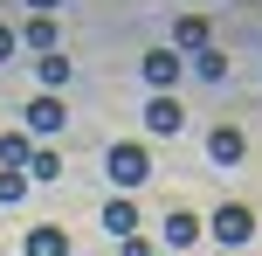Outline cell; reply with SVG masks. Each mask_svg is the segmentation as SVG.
<instances>
[{
    "mask_svg": "<svg viewBox=\"0 0 262 256\" xmlns=\"http://www.w3.org/2000/svg\"><path fill=\"white\" fill-rule=\"evenodd\" d=\"M104 173H111V187H118V194H131V187L152 180V152H145L138 139H118V146L104 152Z\"/></svg>",
    "mask_w": 262,
    "mask_h": 256,
    "instance_id": "1",
    "label": "cell"
},
{
    "mask_svg": "<svg viewBox=\"0 0 262 256\" xmlns=\"http://www.w3.org/2000/svg\"><path fill=\"white\" fill-rule=\"evenodd\" d=\"M207 235H214L221 249H242V243L255 235V208H242V201H221V208H214V222H207Z\"/></svg>",
    "mask_w": 262,
    "mask_h": 256,
    "instance_id": "2",
    "label": "cell"
},
{
    "mask_svg": "<svg viewBox=\"0 0 262 256\" xmlns=\"http://www.w3.org/2000/svg\"><path fill=\"white\" fill-rule=\"evenodd\" d=\"M180 125H186V111H180L172 90H152V97H145V132H152V139H180Z\"/></svg>",
    "mask_w": 262,
    "mask_h": 256,
    "instance_id": "3",
    "label": "cell"
},
{
    "mask_svg": "<svg viewBox=\"0 0 262 256\" xmlns=\"http://www.w3.org/2000/svg\"><path fill=\"white\" fill-rule=\"evenodd\" d=\"M62 125H69V111H62V97H49V90L21 111V132H28V139H55Z\"/></svg>",
    "mask_w": 262,
    "mask_h": 256,
    "instance_id": "4",
    "label": "cell"
},
{
    "mask_svg": "<svg viewBox=\"0 0 262 256\" xmlns=\"http://www.w3.org/2000/svg\"><path fill=\"white\" fill-rule=\"evenodd\" d=\"M200 49H214L207 14H172V55H200Z\"/></svg>",
    "mask_w": 262,
    "mask_h": 256,
    "instance_id": "5",
    "label": "cell"
},
{
    "mask_svg": "<svg viewBox=\"0 0 262 256\" xmlns=\"http://www.w3.org/2000/svg\"><path fill=\"white\" fill-rule=\"evenodd\" d=\"M207 160L214 166H242L249 160V132H242V125H214L207 132Z\"/></svg>",
    "mask_w": 262,
    "mask_h": 256,
    "instance_id": "6",
    "label": "cell"
},
{
    "mask_svg": "<svg viewBox=\"0 0 262 256\" xmlns=\"http://www.w3.org/2000/svg\"><path fill=\"white\" fill-rule=\"evenodd\" d=\"M159 229H166V243H172V249L186 256V249L200 243V229H207V222H200L193 208H180V201H172V208H166V222H159Z\"/></svg>",
    "mask_w": 262,
    "mask_h": 256,
    "instance_id": "7",
    "label": "cell"
},
{
    "mask_svg": "<svg viewBox=\"0 0 262 256\" xmlns=\"http://www.w3.org/2000/svg\"><path fill=\"white\" fill-rule=\"evenodd\" d=\"M21 256H69V229H62V222H41V229H28Z\"/></svg>",
    "mask_w": 262,
    "mask_h": 256,
    "instance_id": "8",
    "label": "cell"
},
{
    "mask_svg": "<svg viewBox=\"0 0 262 256\" xmlns=\"http://www.w3.org/2000/svg\"><path fill=\"white\" fill-rule=\"evenodd\" d=\"M104 229L118 235V243H124V235H138V229H145V222H138V201H131V194H118V201H104Z\"/></svg>",
    "mask_w": 262,
    "mask_h": 256,
    "instance_id": "9",
    "label": "cell"
},
{
    "mask_svg": "<svg viewBox=\"0 0 262 256\" xmlns=\"http://www.w3.org/2000/svg\"><path fill=\"white\" fill-rule=\"evenodd\" d=\"M28 160H35V139L14 125V132H0V166H14V173H28Z\"/></svg>",
    "mask_w": 262,
    "mask_h": 256,
    "instance_id": "10",
    "label": "cell"
},
{
    "mask_svg": "<svg viewBox=\"0 0 262 256\" xmlns=\"http://www.w3.org/2000/svg\"><path fill=\"white\" fill-rule=\"evenodd\" d=\"M145 83H152V90H172V83H180V55L152 49V55H145Z\"/></svg>",
    "mask_w": 262,
    "mask_h": 256,
    "instance_id": "11",
    "label": "cell"
},
{
    "mask_svg": "<svg viewBox=\"0 0 262 256\" xmlns=\"http://www.w3.org/2000/svg\"><path fill=\"white\" fill-rule=\"evenodd\" d=\"M35 76H41V90H49V97H62V90H69V55L49 49V55L35 63Z\"/></svg>",
    "mask_w": 262,
    "mask_h": 256,
    "instance_id": "12",
    "label": "cell"
},
{
    "mask_svg": "<svg viewBox=\"0 0 262 256\" xmlns=\"http://www.w3.org/2000/svg\"><path fill=\"white\" fill-rule=\"evenodd\" d=\"M21 49H35V55H49V49H55V21H49V14H35V21L21 28Z\"/></svg>",
    "mask_w": 262,
    "mask_h": 256,
    "instance_id": "13",
    "label": "cell"
},
{
    "mask_svg": "<svg viewBox=\"0 0 262 256\" xmlns=\"http://www.w3.org/2000/svg\"><path fill=\"white\" fill-rule=\"evenodd\" d=\"M55 173H62V152H55V146H41L35 160H28V180H55Z\"/></svg>",
    "mask_w": 262,
    "mask_h": 256,
    "instance_id": "14",
    "label": "cell"
},
{
    "mask_svg": "<svg viewBox=\"0 0 262 256\" xmlns=\"http://www.w3.org/2000/svg\"><path fill=\"white\" fill-rule=\"evenodd\" d=\"M193 69H200L207 83H221V76H228V55H221V49H200V55H193Z\"/></svg>",
    "mask_w": 262,
    "mask_h": 256,
    "instance_id": "15",
    "label": "cell"
},
{
    "mask_svg": "<svg viewBox=\"0 0 262 256\" xmlns=\"http://www.w3.org/2000/svg\"><path fill=\"white\" fill-rule=\"evenodd\" d=\"M28 194V173H14V166H0V201H21Z\"/></svg>",
    "mask_w": 262,
    "mask_h": 256,
    "instance_id": "16",
    "label": "cell"
},
{
    "mask_svg": "<svg viewBox=\"0 0 262 256\" xmlns=\"http://www.w3.org/2000/svg\"><path fill=\"white\" fill-rule=\"evenodd\" d=\"M118 256H159V249L145 243V235H124V243H118Z\"/></svg>",
    "mask_w": 262,
    "mask_h": 256,
    "instance_id": "17",
    "label": "cell"
},
{
    "mask_svg": "<svg viewBox=\"0 0 262 256\" xmlns=\"http://www.w3.org/2000/svg\"><path fill=\"white\" fill-rule=\"evenodd\" d=\"M14 49H21V35H14V28H7V21H0V63H7V55H14Z\"/></svg>",
    "mask_w": 262,
    "mask_h": 256,
    "instance_id": "18",
    "label": "cell"
},
{
    "mask_svg": "<svg viewBox=\"0 0 262 256\" xmlns=\"http://www.w3.org/2000/svg\"><path fill=\"white\" fill-rule=\"evenodd\" d=\"M28 7H35V14H49V21H55V7H62V0H28Z\"/></svg>",
    "mask_w": 262,
    "mask_h": 256,
    "instance_id": "19",
    "label": "cell"
}]
</instances>
